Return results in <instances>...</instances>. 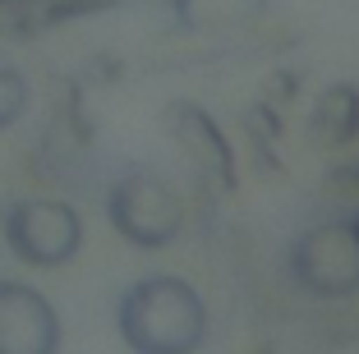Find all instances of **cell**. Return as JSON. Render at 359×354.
<instances>
[{
    "instance_id": "1",
    "label": "cell",
    "mask_w": 359,
    "mask_h": 354,
    "mask_svg": "<svg viewBox=\"0 0 359 354\" xmlns=\"http://www.w3.org/2000/svg\"><path fill=\"white\" fill-rule=\"evenodd\" d=\"M120 341L134 354H198L208 341V304L184 276H143L116 304Z\"/></svg>"
},
{
    "instance_id": "2",
    "label": "cell",
    "mask_w": 359,
    "mask_h": 354,
    "mask_svg": "<svg viewBox=\"0 0 359 354\" xmlns=\"http://www.w3.org/2000/svg\"><path fill=\"white\" fill-rule=\"evenodd\" d=\"M106 221L125 244L134 249H170L184 230V198L175 193L166 175L157 170H125L106 189Z\"/></svg>"
},
{
    "instance_id": "3",
    "label": "cell",
    "mask_w": 359,
    "mask_h": 354,
    "mask_svg": "<svg viewBox=\"0 0 359 354\" xmlns=\"http://www.w3.org/2000/svg\"><path fill=\"white\" fill-rule=\"evenodd\" d=\"M0 235L28 267H65L83 249V217L65 198H14L0 212Z\"/></svg>"
},
{
    "instance_id": "4",
    "label": "cell",
    "mask_w": 359,
    "mask_h": 354,
    "mask_svg": "<svg viewBox=\"0 0 359 354\" xmlns=\"http://www.w3.org/2000/svg\"><path fill=\"white\" fill-rule=\"evenodd\" d=\"M290 281L313 299L359 294V230L350 226V217L309 226L290 244Z\"/></svg>"
},
{
    "instance_id": "5",
    "label": "cell",
    "mask_w": 359,
    "mask_h": 354,
    "mask_svg": "<svg viewBox=\"0 0 359 354\" xmlns=\"http://www.w3.org/2000/svg\"><path fill=\"white\" fill-rule=\"evenodd\" d=\"M161 129H166L180 152L198 166L203 179H212L222 193H231L235 189V152H231V143H226L222 125H217L198 102H184V97H180V102H166L161 106Z\"/></svg>"
},
{
    "instance_id": "6",
    "label": "cell",
    "mask_w": 359,
    "mask_h": 354,
    "mask_svg": "<svg viewBox=\"0 0 359 354\" xmlns=\"http://www.w3.org/2000/svg\"><path fill=\"white\" fill-rule=\"evenodd\" d=\"M60 313L42 290L23 281H0V354H55Z\"/></svg>"
},
{
    "instance_id": "7",
    "label": "cell",
    "mask_w": 359,
    "mask_h": 354,
    "mask_svg": "<svg viewBox=\"0 0 359 354\" xmlns=\"http://www.w3.org/2000/svg\"><path fill=\"white\" fill-rule=\"evenodd\" d=\"M267 14V0H170V19L184 32H235Z\"/></svg>"
},
{
    "instance_id": "8",
    "label": "cell",
    "mask_w": 359,
    "mask_h": 354,
    "mask_svg": "<svg viewBox=\"0 0 359 354\" xmlns=\"http://www.w3.org/2000/svg\"><path fill=\"white\" fill-rule=\"evenodd\" d=\"M309 134H313L323 147L350 143V138L359 134V93H355V88H350V83L327 88V93H323V102H318V111H313Z\"/></svg>"
},
{
    "instance_id": "9",
    "label": "cell",
    "mask_w": 359,
    "mask_h": 354,
    "mask_svg": "<svg viewBox=\"0 0 359 354\" xmlns=\"http://www.w3.org/2000/svg\"><path fill=\"white\" fill-rule=\"evenodd\" d=\"M28 102H32V88L14 64H0V129L19 125L28 115Z\"/></svg>"
},
{
    "instance_id": "10",
    "label": "cell",
    "mask_w": 359,
    "mask_h": 354,
    "mask_svg": "<svg viewBox=\"0 0 359 354\" xmlns=\"http://www.w3.org/2000/svg\"><path fill=\"white\" fill-rule=\"evenodd\" d=\"M42 23V0H0V37H32Z\"/></svg>"
},
{
    "instance_id": "11",
    "label": "cell",
    "mask_w": 359,
    "mask_h": 354,
    "mask_svg": "<svg viewBox=\"0 0 359 354\" xmlns=\"http://www.w3.org/2000/svg\"><path fill=\"white\" fill-rule=\"evenodd\" d=\"M350 226H355V230H359V212H350Z\"/></svg>"
}]
</instances>
